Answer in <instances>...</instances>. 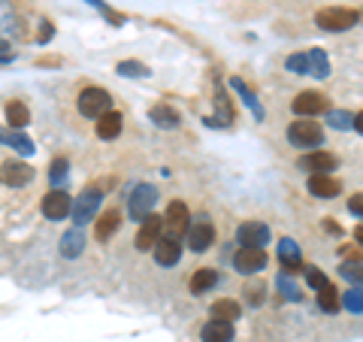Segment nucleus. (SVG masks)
<instances>
[{"mask_svg":"<svg viewBox=\"0 0 363 342\" xmlns=\"http://www.w3.org/2000/svg\"><path fill=\"white\" fill-rule=\"evenodd\" d=\"M288 143L297 145V149L315 152L318 145L324 143V128L312 118H297V121H291V128H288Z\"/></svg>","mask_w":363,"mask_h":342,"instance_id":"obj_1","label":"nucleus"},{"mask_svg":"<svg viewBox=\"0 0 363 342\" xmlns=\"http://www.w3.org/2000/svg\"><path fill=\"white\" fill-rule=\"evenodd\" d=\"M357 13L354 9H345V6H327V9H318L315 13V25L321 31H330V33H342L351 31L357 25Z\"/></svg>","mask_w":363,"mask_h":342,"instance_id":"obj_2","label":"nucleus"},{"mask_svg":"<svg viewBox=\"0 0 363 342\" xmlns=\"http://www.w3.org/2000/svg\"><path fill=\"white\" fill-rule=\"evenodd\" d=\"M76 106H79V112H82L85 118H100V116H106V112L112 109V97H109V91L91 85L85 91H79Z\"/></svg>","mask_w":363,"mask_h":342,"instance_id":"obj_3","label":"nucleus"},{"mask_svg":"<svg viewBox=\"0 0 363 342\" xmlns=\"http://www.w3.org/2000/svg\"><path fill=\"white\" fill-rule=\"evenodd\" d=\"M188 246H191V252H197L203 255L206 248H212L215 243V227L212 221L206 219V215H197V219H191V227H188Z\"/></svg>","mask_w":363,"mask_h":342,"instance_id":"obj_4","label":"nucleus"},{"mask_svg":"<svg viewBox=\"0 0 363 342\" xmlns=\"http://www.w3.org/2000/svg\"><path fill=\"white\" fill-rule=\"evenodd\" d=\"M291 109L297 118H312V116H321V112L330 109V104H327V97L321 91H300V94L294 97Z\"/></svg>","mask_w":363,"mask_h":342,"instance_id":"obj_5","label":"nucleus"},{"mask_svg":"<svg viewBox=\"0 0 363 342\" xmlns=\"http://www.w3.org/2000/svg\"><path fill=\"white\" fill-rule=\"evenodd\" d=\"M40 209H43V215H45L49 221H61V219H67V215L73 212V200H70V194H67L64 188H52V191L43 197Z\"/></svg>","mask_w":363,"mask_h":342,"instance_id":"obj_6","label":"nucleus"},{"mask_svg":"<svg viewBox=\"0 0 363 342\" xmlns=\"http://www.w3.org/2000/svg\"><path fill=\"white\" fill-rule=\"evenodd\" d=\"M155 203H157V188H155V185H149V182L136 185V188H133V194H130V200H128V212H130V219L143 221L145 215L152 212Z\"/></svg>","mask_w":363,"mask_h":342,"instance_id":"obj_7","label":"nucleus"},{"mask_svg":"<svg viewBox=\"0 0 363 342\" xmlns=\"http://www.w3.org/2000/svg\"><path fill=\"white\" fill-rule=\"evenodd\" d=\"M100 200H104V194H100L97 188H88V191H82L79 197L73 200V221H76V227H82L85 221H91L97 215V209H100Z\"/></svg>","mask_w":363,"mask_h":342,"instance_id":"obj_8","label":"nucleus"},{"mask_svg":"<svg viewBox=\"0 0 363 342\" xmlns=\"http://www.w3.org/2000/svg\"><path fill=\"white\" fill-rule=\"evenodd\" d=\"M233 267L236 272H242V276H255L267 267V255L264 248H252V246H240V252L233 255Z\"/></svg>","mask_w":363,"mask_h":342,"instance_id":"obj_9","label":"nucleus"},{"mask_svg":"<svg viewBox=\"0 0 363 342\" xmlns=\"http://www.w3.org/2000/svg\"><path fill=\"white\" fill-rule=\"evenodd\" d=\"M306 188H309L312 197L318 200H333L342 194V182L330 173H309V182H306Z\"/></svg>","mask_w":363,"mask_h":342,"instance_id":"obj_10","label":"nucleus"},{"mask_svg":"<svg viewBox=\"0 0 363 342\" xmlns=\"http://www.w3.org/2000/svg\"><path fill=\"white\" fill-rule=\"evenodd\" d=\"M188 227H191L188 206L182 200L169 203L167 212H164V231H167V236H182V233H188Z\"/></svg>","mask_w":363,"mask_h":342,"instance_id":"obj_11","label":"nucleus"},{"mask_svg":"<svg viewBox=\"0 0 363 342\" xmlns=\"http://www.w3.org/2000/svg\"><path fill=\"white\" fill-rule=\"evenodd\" d=\"M161 231H164V219L149 212L143 219L140 233H136V248H140V252H152V248L157 246V239H161Z\"/></svg>","mask_w":363,"mask_h":342,"instance_id":"obj_12","label":"nucleus"},{"mask_svg":"<svg viewBox=\"0 0 363 342\" xmlns=\"http://www.w3.org/2000/svg\"><path fill=\"white\" fill-rule=\"evenodd\" d=\"M0 179H4L9 188H25L33 182V167L25 164V161H4V167H0Z\"/></svg>","mask_w":363,"mask_h":342,"instance_id":"obj_13","label":"nucleus"},{"mask_svg":"<svg viewBox=\"0 0 363 342\" xmlns=\"http://www.w3.org/2000/svg\"><path fill=\"white\" fill-rule=\"evenodd\" d=\"M300 170H306V173H333V170L339 167V158L330 155V152H306L300 161H297Z\"/></svg>","mask_w":363,"mask_h":342,"instance_id":"obj_14","label":"nucleus"},{"mask_svg":"<svg viewBox=\"0 0 363 342\" xmlns=\"http://www.w3.org/2000/svg\"><path fill=\"white\" fill-rule=\"evenodd\" d=\"M236 243L240 246H252V248H264L269 243V227L264 221H245L236 231Z\"/></svg>","mask_w":363,"mask_h":342,"instance_id":"obj_15","label":"nucleus"},{"mask_svg":"<svg viewBox=\"0 0 363 342\" xmlns=\"http://www.w3.org/2000/svg\"><path fill=\"white\" fill-rule=\"evenodd\" d=\"M152 255L157 260V267H176L179 258H182L179 236H161V239H157V246L152 248Z\"/></svg>","mask_w":363,"mask_h":342,"instance_id":"obj_16","label":"nucleus"},{"mask_svg":"<svg viewBox=\"0 0 363 342\" xmlns=\"http://www.w3.org/2000/svg\"><path fill=\"white\" fill-rule=\"evenodd\" d=\"M279 264L285 267V272L291 276V272H303V252H300V246L294 243V239H279Z\"/></svg>","mask_w":363,"mask_h":342,"instance_id":"obj_17","label":"nucleus"},{"mask_svg":"<svg viewBox=\"0 0 363 342\" xmlns=\"http://www.w3.org/2000/svg\"><path fill=\"white\" fill-rule=\"evenodd\" d=\"M200 339H203V342H233V321H221V318H212V321L203 324Z\"/></svg>","mask_w":363,"mask_h":342,"instance_id":"obj_18","label":"nucleus"},{"mask_svg":"<svg viewBox=\"0 0 363 342\" xmlns=\"http://www.w3.org/2000/svg\"><path fill=\"white\" fill-rule=\"evenodd\" d=\"M230 121H233V106H230V100H227L224 88L218 85V91H215V116H209L206 124L209 128H227Z\"/></svg>","mask_w":363,"mask_h":342,"instance_id":"obj_19","label":"nucleus"},{"mask_svg":"<svg viewBox=\"0 0 363 342\" xmlns=\"http://www.w3.org/2000/svg\"><path fill=\"white\" fill-rule=\"evenodd\" d=\"M85 252V233H82V227H73V231H67L61 236V258H79Z\"/></svg>","mask_w":363,"mask_h":342,"instance_id":"obj_20","label":"nucleus"},{"mask_svg":"<svg viewBox=\"0 0 363 342\" xmlns=\"http://www.w3.org/2000/svg\"><path fill=\"white\" fill-rule=\"evenodd\" d=\"M149 118H152V124L155 128H164V131H173V128H179V112L173 109V106H167V104H157V106H152L149 109Z\"/></svg>","mask_w":363,"mask_h":342,"instance_id":"obj_21","label":"nucleus"},{"mask_svg":"<svg viewBox=\"0 0 363 342\" xmlns=\"http://www.w3.org/2000/svg\"><path fill=\"white\" fill-rule=\"evenodd\" d=\"M121 124H124L121 112L109 109L106 116H100V118H97V136H100V140H116V136L121 133Z\"/></svg>","mask_w":363,"mask_h":342,"instance_id":"obj_22","label":"nucleus"},{"mask_svg":"<svg viewBox=\"0 0 363 342\" xmlns=\"http://www.w3.org/2000/svg\"><path fill=\"white\" fill-rule=\"evenodd\" d=\"M118 224H121V212H118V209H109V212H104V215L97 219L94 236L100 239V243H109V236L118 231Z\"/></svg>","mask_w":363,"mask_h":342,"instance_id":"obj_23","label":"nucleus"},{"mask_svg":"<svg viewBox=\"0 0 363 342\" xmlns=\"http://www.w3.org/2000/svg\"><path fill=\"white\" fill-rule=\"evenodd\" d=\"M230 88H233V91H240L242 104H245L248 109H255V118H257V121H264V106H260V100H257V94H255V91H252V88H248V85L242 82V79H240V76H233V79H230Z\"/></svg>","mask_w":363,"mask_h":342,"instance_id":"obj_24","label":"nucleus"},{"mask_svg":"<svg viewBox=\"0 0 363 342\" xmlns=\"http://www.w3.org/2000/svg\"><path fill=\"white\" fill-rule=\"evenodd\" d=\"M18 37V18L13 13V6L6 4V0H0V40H13Z\"/></svg>","mask_w":363,"mask_h":342,"instance_id":"obj_25","label":"nucleus"},{"mask_svg":"<svg viewBox=\"0 0 363 342\" xmlns=\"http://www.w3.org/2000/svg\"><path fill=\"white\" fill-rule=\"evenodd\" d=\"M215 282H218V272L215 270H197L194 276H191V294H194V297H203V294L206 291H212L215 288Z\"/></svg>","mask_w":363,"mask_h":342,"instance_id":"obj_26","label":"nucleus"},{"mask_svg":"<svg viewBox=\"0 0 363 342\" xmlns=\"http://www.w3.org/2000/svg\"><path fill=\"white\" fill-rule=\"evenodd\" d=\"M6 124L13 131L25 128V124H30V109L21 104V100H9V104H6Z\"/></svg>","mask_w":363,"mask_h":342,"instance_id":"obj_27","label":"nucleus"},{"mask_svg":"<svg viewBox=\"0 0 363 342\" xmlns=\"http://www.w3.org/2000/svg\"><path fill=\"white\" fill-rule=\"evenodd\" d=\"M0 143L4 145H9L13 152H18V155H33V143L28 140L25 133H18V131H0Z\"/></svg>","mask_w":363,"mask_h":342,"instance_id":"obj_28","label":"nucleus"},{"mask_svg":"<svg viewBox=\"0 0 363 342\" xmlns=\"http://www.w3.org/2000/svg\"><path fill=\"white\" fill-rule=\"evenodd\" d=\"M209 312H212V318H221V321H236V318L242 315L240 303H236V300H230V297H224V300H215Z\"/></svg>","mask_w":363,"mask_h":342,"instance_id":"obj_29","label":"nucleus"},{"mask_svg":"<svg viewBox=\"0 0 363 342\" xmlns=\"http://www.w3.org/2000/svg\"><path fill=\"white\" fill-rule=\"evenodd\" d=\"M309 76H315V79L330 76V58H327L324 49H309Z\"/></svg>","mask_w":363,"mask_h":342,"instance_id":"obj_30","label":"nucleus"},{"mask_svg":"<svg viewBox=\"0 0 363 342\" xmlns=\"http://www.w3.org/2000/svg\"><path fill=\"white\" fill-rule=\"evenodd\" d=\"M318 306H321V312H327V315L339 312V306H342V300H339V291L333 288V285H327V288L318 291Z\"/></svg>","mask_w":363,"mask_h":342,"instance_id":"obj_31","label":"nucleus"},{"mask_svg":"<svg viewBox=\"0 0 363 342\" xmlns=\"http://www.w3.org/2000/svg\"><path fill=\"white\" fill-rule=\"evenodd\" d=\"M327 124H330L333 131H351L354 128V116L345 109H327Z\"/></svg>","mask_w":363,"mask_h":342,"instance_id":"obj_32","label":"nucleus"},{"mask_svg":"<svg viewBox=\"0 0 363 342\" xmlns=\"http://www.w3.org/2000/svg\"><path fill=\"white\" fill-rule=\"evenodd\" d=\"M116 73H118V76H128V79H145V76H152L149 67L140 64V61H118Z\"/></svg>","mask_w":363,"mask_h":342,"instance_id":"obj_33","label":"nucleus"},{"mask_svg":"<svg viewBox=\"0 0 363 342\" xmlns=\"http://www.w3.org/2000/svg\"><path fill=\"white\" fill-rule=\"evenodd\" d=\"M242 297H245L248 306H260L267 300V285L264 282H248L242 288Z\"/></svg>","mask_w":363,"mask_h":342,"instance_id":"obj_34","label":"nucleus"},{"mask_svg":"<svg viewBox=\"0 0 363 342\" xmlns=\"http://www.w3.org/2000/svg\"><path fill=\"white\" fill-rule=\"evenodd\" d=\"M339 276L351 285H357V288H363V264H357V260H345V264L339 267Z\"/></svg>","mask_w":363,"mask_h":342,"instance_id":"obj_35","label":"nucleus"},{"mask_svg":"<svg viewBox=\"0 0 363 342\" xmlns=\"http://www.w3.org/2000/svg\"><path fill=\"white\" fill-rule=\"evenodd\" d=\"M276 285H279V294H281V297H285L288 303H303V291L288 279V272H285V276H279Z\"/></svg>","mask_w":363,"mask_h":342,"instance_id":"obj_36","label":"nucleus"},{"mask_svg":"<svg viewBox=\"0 0 363 342\" xmlns=\"http://www.w3.org/2000/svg\"><path fill=\"white\" fill-rule=\"evenodd\" d=\"M342 306L351 315H360L363 312V288L351 285V291H345V297H342Z\"/></svg>","mask_w":363,"mask_h":342,"instance_id":"obj_37","label":"nucleus"},{"mask_svg":"<svg viewBox=\"0 0 363 342\" xmlns=\"http://www.w3.org/2000/svg\"><path fill=\"white\" fill-rule=\"evenodd\" d=\"M285 67H288L291 73H297V76H309V52H297V55H288Z\"/></svg>","mask_w":363,"mask_h":342,"instance_id":"obj_38","label":"nucleus"},{"mask_svg":"<svg viewBox=\"0 0 363 342\" xmlns=\"http://www.w3.org/2000/svg\"><path fill=\"white\" fill-rule=\"evenodd\" d=\"M306 282H309V288H315V291H321V288L330 285V279H327L318 267H306Z\"/></svg>","mask_w":363,"mask_h":342,"instance_id":"obj_39","label":"nucleus"},{"mask_svg":"<svg viewBox=\"0 0 363 342\" xmlns=\"http://www.w3.org/2000/svg\"><path fill=\"white\" fill-rule=\"evenodd\" d=\"M49 179H52V185H55V188H58V185H61V182L67 179V161H64V158H55V161H52V170H49Z\"/></svg>","mask_w":363,"mask_h":342,"instance_id":"obj_40","label":"nucleus"},{"mask_svg":"<svg viewBox=\"0 0 363 342\" xmlns=\"http://www.w3.org/2000/svg\"><path fill=\"white\" fill-rule=\"evenodd\" d=\"M88 4L94 6V9H100V13H104V16H106V18H109V21H112V25H116V28H121V25H124V16H118L116 9H109V6L104 4V0H88Z\"/></svg>","mask_w":363,"mask_h":342,"instance_id":"obj_41","label":"nucleus"},{"mask_svg":"<svg viewBox=\"0 0 363 342\" xmlns=\"http://www.w3.org/2000/svg\"><path fill=\"white\" fill-rule=\"evenodd\" d=\"M348 212H351V215H357V219H363V191L351 194V200H348Z\"/></svg>","mask_w":363,"mask_h":342,"instance_id":"obj_42","label":"nucleus"},{"mask_svg":"<svg viewBox=\"0 0 363 342\" xmlns=\"http://www.w3.org/2000/svg\"><path fill=\"white\" fill-rule=\"evenodd\" d=\"M52 25H49V21H43V31H40V43H49L52 40Z\"/></svg>","mask_w":363,"mask_h":342,"instance_id":"obj_43","label":"nucleus"},{"mask_svg":"<svg viewBox=\"0 0 363 342\" xmlns=\"http://www.w3.org/2000/svg\"><path fill=\"white\" fill-rule=\"evenodd\" d=\"M354 131H357V133L363 136V109H360L357 116H354Z\"/></svg>","mask_w":363,"mask_h":342,"instance_id":"obj_44","label":"nucleus"},{"mask_svg":"<svg viewBox=\"0 0 363 342\" xmlns=\"http://www.w3.org/2000/svg\"><path fill=\"white\" fill-rule=\"evenodd\" d=\"M324 231H330V233H336V236L342 233V231H339V224H336V221H324Z\"/></svg>","mask_w":363,"mask_h":342,"instance_id":"obj_45","label":"nucleus"},{"mask_svg":"<svg viewBox=\"0 0 363 342\" xmlns=\"http://www.w3.org/2000/svg\"><path fill=\"white\" fill-rule=\"evenodd\" d=\"M16 58V55L13 52H0V64H9V61H13Z\"/></svg>","mask_w":363,"mask_h":342,"instance_id":"obj_46","label":"nucleus"},{"mask_svg":"<svg viewBox=\"0 0 363 342\" xmlns=\"http://www.w3.org/2000/svg\"><path fill=\"white\" fill-rule=\"evenodd\" d=\"M354 239H357V243L363 246V224H360V227H357V231H354Z\"/></svg>","mask_w":363,"mask_h":342,"instance_id":"obj_47","label":"nucleus"}]
</instances>
